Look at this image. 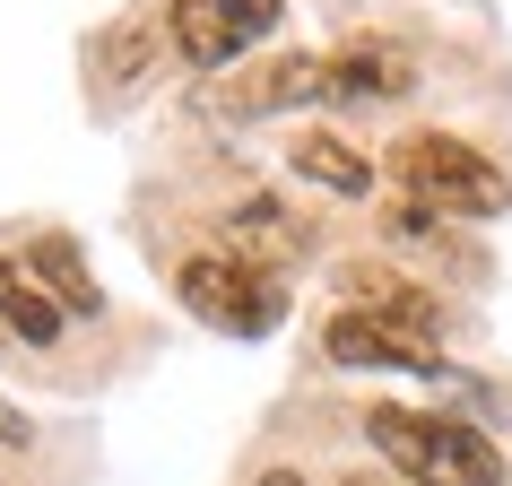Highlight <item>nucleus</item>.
<instances>
[{
    "mask_svg": "<svg viewBox=\"0 0 512 486\" xmlns=\"http://www.w3.org/2000/svg\"><path fill=\"white\" fill-rule=\"evenodd\" d=\"M365 434H374V452L391 460L408 486H504V452H495L478 426L417 417V408L382 400V408H365Z\"/></svg>",
    "mask_w": 512,
    "mask_h": 486,
    "instance_id": "1",
    "label": "nucleus"
},
{
    "mask_svg": "<svg viewBox=\"0 0 512 486\" xmlns=\"http://www.w3.org/2000/svg\"><path fill=\"white\" fill-rule=\"evenodd\" d=\"M391 174H400V183L417 191V209H434V217H495L512 200L504 165L478 157V148L452 139V131H408L400 157H391Z\"/></svg>",
    "mask_w": 512,
    "mask_h": 486,
    "instance_id": "2",
    "label": "nucleus"
},
{
    "mask_svg": "<svg viewBox=\"0 0 512 486\" xmlns=\"http://www.w3.org/2000/svg\"><path fill=\"white\" fill-rule=\"evenodd\" d=\"M183 304L200 313L209 330H235V339H270L278 313H287V296H278L270 270H252V261H226V252H200V261H183Z\"/></svg>",
    "mask_w": 512,
    "mask_h": 486,
    "instance_id": "3",
    "label": "nucleus"
},
{
    "mask_svg": "<svg viewBox=\"0 0 512 486\" xmlns=\"http://www.w3.org/2000/svg\"><path fill=\"white\" fill-rule=\"evenodd\" d=\"M339 296H348V313H365V322L400 330V339H417V348H443V304H434L426 287H408V278H391V270L348 261V270H339Z\"/></svg>",
    "mask_w": 512,
    "mask_h": 486,
    "instance_id": "4",
    "label": "nucleus"
},
{
    "mask_svg": "<svg viewBox=\"0 0 512 486\" xmlns=\"http://www.w3.org/2000/svg\"><path fill=\"white\" fill-rule=\"evenodd\" d=\"M157 53H174V27H165L157 9H131V18H113L96 35V87H139L157 70Z\"/></svg>",
    "mask_w": 512,
    "mask_h": 486,
    "instance_id": "5",
    "label": "nucleus"
},
{
    "mask_svg": "<svg viewBox=\"0 0 512 486\" xmlns=\"http://www.w3.org/2000/svg\"><path fill=\"white\" fill-rule=\"evenodd\" d=\"M408 87H417V61L391 53V44L330 53V105H382V96H408Z\"/></svg>",
    "mask_w": 512,
    "mask_h": 486,
    "instance_id": "6",
    "label": "nucleus"
},
{
    "mask_svg": "<svg viewBox=\"0 0 512 486\" xmlns=\"http://www.w3.org/2000/svg\"><path fill=\"white\" fill-rule=\"evenodd\" d=\"M322 348L339 356V365H400V374H434V348H417V339H400V330L365 322V313H330ZM434 382H452V374H434Z\"/></svg>",
    "mask_w": 512,
    "mask_h": 486,
    "instance_id": "7",
    "label": "nucleus"
},
{
    "mask_svg": "<svg viewBox=\"0 0 512 486\" xmlns=\"http://www.w3.org/2000/svg\"><path fill=\"white\" fill-rule=\"evenodd\" d=\"M296 252H304V217H287L278 200H235L226 209V261L270 270V261H296Z\"/></svg>",
    "mask_w": 512,
    "mask_h": 486,
    "instance_id": "8",
    "label": "nucleus"
},
{
    "mask_svg": "<svg viewBox=\"0 0 512 486\" xmlns=\"http://www.w3.org/2000/svg\"><path fill=\"white\" fill-rule=\"evenodd\" d=\"M61 322H70V304H61L27 261H0V330H9V339H27V348H53Z\"/></svg>",
    "mask_w": 512,
    "mask_h": 486,
    "instance_id": "9",
    "label": "nucleus"
},
{
    "mask_svg": "<svg viewBox=\"0 0 512 486\" xmlns=\"http://www.w3.org/2000/svg\"><path fill=\"white\" fill-rule=\"evenodd\" d=\"M165 27H174V53H183L191 70H226V61L252 53V44L226 27V9H217V0H165Z\"/></svg>",
    "mask_w": 512,
    "mask_h": 486,
    "instance_id": "10",
    "label": "nucleus"
},
{
    "mask_svg": "<svg viewBox=\"0 0 512 486\" xmlns=\"http://www.w3.org/2000/svg\"><path fill=\"white\" fill-rule=\"evenodd\" d=\"M287 105H330V61L322 53H287L243 87V113H287Z\"/></svg>",
    "mask_w": 512,
    "mask_h": 486,
    "instance_id": "11",
    "label": "nucleus"
},
{
    "mask_svg": "<svg viewBox=\"0 0 512 486\" xmlns=\"http://www.w3.org/2000/svg\"><path fill=\"white\" fill-rule=\"evenodd\" d=\"M27 270L44 278L70 313H96V304H105V296H96V270L79 261V243H70V235H35V243H27Z\"/></svg>",
    "mask_w": 512,
    "mask_h": 486,
    "instance_id": "12",
    "label": "nucleus"
},
{
    "mask_svg": "<svg viewBox=\"0 0 512 486\" xmlns=\"http://www.w3.org/2000/svg\"><path fill=\"white\" fill-rule=\"evenodd\" d=\"M296 174H313V183L339 191V200H365V191H374V165L356 157L348 139H330V131H304L296 139Z\"/></svg>",
    "mask_w": 512,
    "mask_h": 486,
    "instance_id": "13",
    "label": "nucleus"
},
{
    "mask_svg": "<svg viewBox=\"0 0 512 486\" xmlns=\"http://www.w3.org/2000/svg\"><path fill=\"white\" fill-rule=\"evenodd\" d=\"M391 243H408V252H434V261H460V270H478L469 252H452L460 235H452L434 209H391Z\"/></svg>",
    "mask_w": 512,
    "mask_h": 486,
    "instance_id": "14",
    "label": "nucleus"
},
{
    "mask_svg": "<svg viewBox=\"0 0 512 486\" xmlns=\"http://www.w3.org/2000/svg\"><path fill=\"white\" fill-rule=\"evenodd\" d=\"M226 9V27L243 35V44H261V35H278V0H217Z\"/></svg>",
    "mask_w": 512,
    "mask_h": 486,
    "instance_id": "15",
    "label": "nucleus"
},
{
    "mask_svg": "<svg viewBox=\"0 0 512 486\" xmlns=\"http://www.w3.org/2000/svg\"><path fill=\"white\" fill-rule=\"evenodd\" d=\"M27 443H35V426H27L9 400H0V452H27Z\"/></svg>",
    "mask_w": 512,
    "mask_h": 486,
    "instance_id": "16",
    "label": "nucleus"
},
{
    "mask_svg": "<svg viewBox=\"0 0 512 486\" xmlns=\"http://www.w3.org/2000/svg\"><path fill=\"white\" fill-rule=\"evenodd\" d=\"M261 486H304V478H296V469H270V478H261Z\"/></svg>",
    "mask_w": 512,
    "mask_h": 486,
    "instance_id": "17",
    "label": "nucleus"
}]
</instances>
